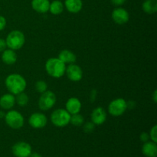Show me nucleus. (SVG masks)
Segmentation results:
<instances>
[{"mask_svg":"<svg viewBox=\"0 0 157 157\" xmlns=\"http://www.w3.org/2000/svg\"><path fill=\"white\" fill-rule=\"evenodd\" d=\"M6 88L12 94L24 92L26 88V81L21 75L18 74H12L7 76L5 81Z\"/></svg>","mask_w":157,"mask_h":157,"instance_id":"obj_1","label":"nucleus"},{"mask_svg":"<svg viewBox=\"0 0 157 157\" xmlns=\"http://www.w3.org/2000/svg\"><path fill=\"white\" fill-rule=\"evenodd\" d=\"M45 70L51 77L59 78L65 74L66 66L58 58H51L46 61Z\"/></svg>","mask_w":157,"mask_h":157,"instance_id":"obj_2","label":"nucleus"},{"mask_svg":"<svg viewBox=\"0 0 157 157\" xmlns=\"http://www.w3.org/2000/svg\"><path fill=\"white\" fill-rule=\"evenodd\" d=\"M25 38L21 31L13 30L8 34L6 37V45L12 50H18L24 45Z\"/></svg>","mask_w":157,"mask_h":157,"instance_id":"obj_3","label":"nucleus"},{"mask_svg":"<svg viewBox=\"0 0 157 157\" xmlns=\"http://www.w3.org/2000/svg\"><path fill=\"white\" fill-rule=\"evenodd\" d=\"M71 114L64 109H57L51 115V121L58 127H64L70 124Z\"/></svg>","mask_w":157,"mask_h":157,"instance_id":"obj_4","label":"nucleus"},{"mask_svg":"<svg viewBox=\"0 0 157 157\" xmlns=\"http://www.w3.org/2000/svg\"><path fill=\"white\" fill-rule=\"evenodd\" d=\"M6 123L10 128L14 130H18L23 127L25 120L21 113L16 110H9L5 115Z\"/></svg>","mask_w":157,"mask_h":157,"instance_id":"obj_5","label":"nucleus"},{"mask_svg":"<svg viewBox=\"0 0 157 157\" xmlns=\"http://www.w3.org/2000/svg\"><path fill=\"white\" fill-rule=\"evenodd\" d=\"M56 103V95L51 90H46L41 94L38 99V107L41 110H48L54 107Z\"/></svg>","mask_w":157,"mask_h":157,"instance_id":"obj_6","label":"nucleus"},{"mask_svg":"<svg viewBox=\"0 0 157 157\" xmlns=\"http://www.w3.org/2000/svg\"><path fill=\"white\" fill-rule=\"evenodd\" d=\"M127 109V101L123 98H117L110 103L108 106V111L113 117H120L124 114Z\"/></svg>","mask_w":157,"mask_h":157,"instance_id":"obj_7","label":"nucleus"},{"mask_svg":"<svg viewBox=\"0 0 157 157\" xmlns=\"http://www.w3.org/2000/svg\"><path fill=\"white\" fill-rule=\"evenodd\" d=\"M12 151L15 157H29L32 153L30 144L22 141L14 144Z\"/></svg>","mask_w":157,"mask_h":157,"instance_id":"obj_8","label":"nucleus"},{"mask_svg":"<svg viewBox=\"0 0 157 157\" xmlns=\"http://www.w3.org/2000/svg\"><path fill=\"white\" fill-rule=\"evenodd\" d=\"M29 123L34 129H41L47 125L48 119L44 113H34L29 117Z\"/></svg>","mask_w":157,"mask_h":157,"instance_id":"obj_9","label":"nucleus"},{"mask_svg":"<svg viewBox=\"0 0 157 157\" xmlns=\"http://www.w3.org/2000/svg\"><path fill=\"white\" fill-rule=\"evenodd\" d=\"M112 19L118 25H124L130 19V15L128 12L124 8H116L113 9L111 14Z\"/></svg>","mask_w":157,"mask_h":157,"instance_id":"obj_10","label":"nucleus"},{"mask_svg":"<svg viewBox=\"0 0 157 157\" xmlns=\"http://www.w3.org/2000/svg\"><path fill=\"white\" fill-rule=\"evenodd\" d=\"M65 73L69 80L75 82L81 81L83 78L82 69L80 66L75 64H70L68 67H66Z\"/></svg>","mask_w":157,"mask_h":157,"instance_id":"obj_11","label":"nucleus"},{"mask_svg":"<svg viewBox=\"0 0 157 157\" xmlns=\"http://www.w3.org/2000/svg\"><path fill=\"white\" fill-rule=\"evenodd\" d=\"M107 120V113L103 107H98L94 109L91 113V121L96 125H101Z\"/></svg>","mask_w":157,"mask_h":157,"instance_id":"obj_12","label":"nucleus"},{"mask_svg":"<svg viewBox=\"0 0 157 157\" xmlns=\"http://www.w3.org/2000/svg\"><path fill=\"white\" fill-rule=\"evenodd\" d=\"M66 110L70 113L71 115L78 113L81 111V103L79 99L76 98H71L67 100L66 103Z\"/></svg>","mask_w":157,"mask_h":157,"instance_id":"obj_13","label":"nucleus"},{"mask_svg":"<svg viewBox=\"0 0 157 157\" xmlns=\"http://www.w3.org/2000/svg\"><path fill=\"white\" fill-rule=\"evenodd\" d=\"M143 154L147 157H156L157 156V145L156 143L153 141H147L144 143L142 147Z\"/></svg>","mask_w":157,"mask_h":157,"instance_id":"obj_14","label":"nucleus"},{"mask_svg":"<svg viewBox=\"0 0 157 157\" xmlns=\"http://www.w3.org/2000/svg\"><path fill=\"white\" fill-rule=\"evenodd\" d=\"M50 2L48 0H32V7L38 13H46L49 11Z\"/></svg>","mask_w":157,"mask_h":157,"instance_id":"obj_15","label":"nucleus"},{"mask_svg":"<svg viewBox=\"0 0 157 157\" xmlns=\"http://www.w3.org/2000/svg\"><path fill=\"white\" fill-rule=\"evenodd\" d=\"M15 104V97L12 94H6L0 98V107L4 110H10Z\"/></svg>","mask_w":157,"mask_h":157,"instance_id":"obj_16","label":"nucleus"},{"mask_svg":"<svg viewBox=\"0 0 157 157\" xmlns=\"http://www.w3.org/2000/svg\"><path fill=\"white\" fill-rule=\"evenodd\" d=\"M2 61L7 65L14 64L17 61V55L15 51L12 49H6L2 54Z\"/></svg>","mask_w":157,"mask_h":157,"instance_id":"obj_17","label":"nucleus"},{"mask_svg":"<svg viewBox=\"0 0 157 157\" xmlns=\"http://www.w3.org/2000/svg\"><path fill=\"white\" fill-rule=\"evenodd\" d=\"M64 6L71 13H78L82 9L83 2L81 0H65Z\"/></svg>","mask_w":157,"mask_h":157,"instance_id":"obj_18","label":"nucleus"},{"mask_svg":"<svg viewBox=\"0 0 157 157\" xmlns=\"http://www.w3.org/2000/svg\"><path fill=\"white\" fill-rule=\"evenodd\" d=\"M58 58L64 64H74L76 61V55L69 50H63L58 55Z\"/></svg>","mask_w":157,"mask_h":157,"instance_id":"obj_19","label":"nucleus"},{"mask_svg":"<svg viewBox=\"0 0 157 157\" xmlns=\"http://www.w3.org/2000/svg\"><path fill=\"white\" fill-rule=\"evenodd\" d=\"M143 10L147 14H154L157 12V0H146L142 5Z\"/></svg>","mask_w":157,"mask_h":157,"instance_id":"obj_20","label":"nucleus"},{"mask_svg":"<svg viewBox=\"0 0 157 157\" xmlns=\"http://www.w3.org/2000/svg\"><path fill=\"white\" fill-rule=\"evenodd\" d=\"M64 5L63 4L62 2L59 1V0H55L52 3H50L49 11L53 15H60L64 11Z\"/></svg>","mask_w":157,"mask_h":157,"instance_id":"obj_21","label":"nucleus"},{"mask_svg":"<svg viewBox=\"0 0 157 157\" xmlns=\"http://www.w3.org/2000/svg\"><path fill=\"white\" fill-rule=\"evenodd\" d=\"M84 117L81 114L78 113H75V114L71 115L70 123L72 125L75 126V127H81L84 124Z\"/></svg>","mask_w":157,"mask_h":157,"instance_id":"obj_22","label":"nucleus"},{"mask_svg":"<svg viewBox=\"0 0 157 157\" xmlns=\"http://www.w3.org/2000/svg\"><path fill=\"white\" fill-rule=\"evenodd\" d=\"M29 101V96L25 93H24V92L18 94H16V97H15V102L18 105L21 106V107H25V106L27 105Z\"/></svg>","mask_w":157,"mask_h":157,"instance_id":"obj_23","label":"nucleus"},{"mask_svg":"<svg viewBox=\"0 0 157 157\" xmlns=\"http://www.w3.org/2000/svg\"><path fill=\"white\" fill-rule=\"evenodd\" d=\"M35 89L40 94H42L45 92L48 89V84L44 81H38L35 84Z\"/></svg>","mask_w":157,"mask_h":157,"instance_id":"obj_24","label":"nucleus"},{"mask_svg":"<svg viewBox=\"0 0 157 157\" xmlns=\"http://www.w3.org/2000/svg\"><path fill=\"white\" fill-rule=\"evenodd\" d=\"M95 124L93 122H87L83 126V130L86 133H91L94 130Z\"/></svg>","mask_w":157,"mask_h":157,"instance_id":"obj_25","label":"nucleus"},{"mask_svg":"<svg viewBox=\"0 0 157 157\" xmlns=\"http://www.w3.org/2000/svg\"><path fill=\"white\" fill-rule=\"evenodd\" d=\"M150 139H151V141L156 143L157 142V126L154 125L150 132Z\"/></svg>","mask_w":157,"mask_h":157,"instance_id":"obj_26","label":"nucleus"},{"mask_svg":"<svg viewBox=\"0 0 157 157\" xmlns=\"http://www.w3.org/2000/svg\"><path fill=\"white\" fill-rule=\"evenodd\" d=\"M140 140L143 143H146L147 141H149V140H150V135L147 132H143L140 134Z\"/></svg>","mask_w":157,"mask_h":157,"instance_id":"obj_27","label":"nucleus"},{"mask_svg":"<svg viewBox=\"0 0 157 157\" xmlns=\"http://www.w3.org/2000/svg\"><path fill=\"white\" fill-rule=\"evenodd\" d=\"M6 26V19L2 15H0V32L2 31Z\"/></svg>","mask_w":157,"mask_h":157,"instance_id":"obj_28","label":"nucleus"},{"mask_svg":"<svg viewBox=\"0 0 157 157\" xmlns=\"http://www.w3.org/2000/svg\"><path fill=\"white\" fill-rule=\"evenodd\" d=\"M112 4L116 6H121L126 2L127 0H110Z\"/></svg>","mask_w":157,"mask_h":157,"instance_id":"obj_29","label":"nucleus"},{"mask_svg":"<svg viewBox=\"0 0 157 157\" xmlns=\"http://www.w3.org/2000/svg\"><path fill=\"white\" fill-rule=\"evenodd\" d=\"M6 48H7V45H6V40L2 39V38H0V52L6 50Z\"/></svg>","mask_w":157,"mask_h":157,"instance_id":"obj_30","label":"nucleus"},{"mask_svg":"<svg viewBox=\"0 0 157 157\" xmlns=\"http://www.w3.org/2000/svg\"><path fill=\"white\" fill-rule=\"evenodd\" d=\"M153 100L154 103L157 102V90H155L153 94Z\"/></svg>","mask_w":157,"mask_h":157,"instance_id":"obj_31","label":"nucleus"},{"mask_svg":"<svg viewBox=\"0 0 157 157\" xmlns=\"http://www.w3.org/2000/svg\"><path fill=\"white\" fill-rule=\"evenodd\" d=\"M29 157H42V156H41V155L39 154L38 153H36V152H35V153H31L30 156H29Z\"/></svg>","mask_w":157,"mask_h":157,"instance_id":"obj_32","label":"nucleus"},{"mask_svg":"<svg viewBox=\"0 0 157 157\" xmlns=\"http://www.w3.org/2000/svg\"><path fill=\"white\" fill-rule=\"evenodd\" d=\"M5 115H6V113H4V111H2V110H0V118H4L5 117Z\"/></svg>","mask_w":157,"mask_h":157,"instance_id":"obj_33","label":"nucleus"}]
</instances>
